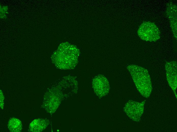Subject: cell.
<instances>
[{
	"label": "cell",
	"instance_id": "cell-2",
	"mask_svg": "<svg viewBox=\"0 0 177 132\" xmlns=\"http://www.w3.org/2000/svg\"><path fill=\"white\" fill-rule=\"evenodd\" d=\"M138 90L143 96L148 98L152 90L151 79L148 71L135 64L127 67Z\"/></svg>",
	"mask_w": 177,
	"mask_h": 132
},
{
	"label": "cell",
	"instance_id": "cell-3",
	"mask_svg": "<svg viewBox=\"0 0 177 132\" xmlns=\"http://www.w3.org/2000/svg\"><path fill=\"white\" fill-rule=\"evenodd\" d=\"M138 34L141 40L155 42L160 38V32L154 23L148 21L143 22L140 25L138 31Z\"/></svg>",
	"mask_w": 177,
	"mask_h": 132
},
{
	"label": "cell",
	"instance_id": "cell-8",
	"mask_svg": "<svg viewBox=\"0 0 177 132\" xmlns=\"http://www.w3.org/2000/svg\"><path fill=\"white\" fill-rule=\"evenodd\" d=\"M167 15L170 20L171 27L174 37L177 38V7L172 3L167 5Z\"/></svg>",
	"mask_w": 177,
	"mask_h": 132
},
{
	"label": "cell",
	"instance_id": "cell-7",
	"mask_svg": "<svg viewBox=\"0 0 177 132\" xmlns=\"http://www.w3.org/2000/svg\"><path fill=\"white\" fill-rule=\"evenodd\" d=\"M50 93L46 94L44 98L43 107L49 112L53 113L55 111L60 103L59 93Z\"/></svg>",
	"mask_w": 177,
	"mask_h": 132
},
{
	"label": "cell",
	"instance_id": "cell-11",
	"mask_svg": "<svg viewBox=\"0 0 177 132\" xmlns=\"http://www.w3.org/2000/svg\"><path fill=\"white\" fill-rule=\"evenodd\" d=\"M4 97L2 93L1 92L0 95V106L2 109H3L4 105Z\"/></svg>",
	"mask_w": 177,
	"mask_h": 132
},
{
	"label": "cell",
	"instance_id": "cell-1",
	"mask_svg": "<svg viewBox=\"0 0 177 132\" xmlns=\"http://www.w3.org/2000/svg\"><path fill=\"white\" fill-rule=\"evenodd\" d=\"M52 60L57 68L61 70H70L78 63L79 53L77 49L70 45H62Z\"/></svg>",
	"mask_w": 177,
	"mask_h": 132
},
{
	"label": "cell",
	"instance_id": "cell-9",
	"mask_svg": "<svg viewBox=\"0 0 177 132\" xmlns=\"http://www.w3.org/2000/svg\"><path fill=\"white\" fill-rule=\"evenodd\" d=\"M49 124L46 119H37L33 120L30 124L29 131L30 132H41L44 130Z\"/></svg>",
	"mask_w": 177,
	"mask_h": 132
},
{
	"label": "cell",
	"instance_id": "cell-5",
	"mask_svg": "<svg viewBox=\"0 0 177 132\" xmlns=\"http://www.w3.org/2000/svg\"><path fill=\"white\" fill-rule=\"evenodd\" d=\"M94 91L99 98H101L109 93L110 89L108 79L104 75H98L93 78L92 82Z\"/></svg>",
	"mask_w": 177,
	"mask_h": 132
},
{
	"label": "cell",
	"instance_id": "cell-4",
	"mask_svg": "<svg viewBox=\"0 0 177 132\" xmlns=\"http://www.w3.org/2000/svg\"><path fill=\"white\" fill-rule=\"evenodd\" d=\"M144 103V102L140 103L129 100L125 104L124 110L130 119L138 121L143 113Z\"/></svg>",
	"mask_w": 177,
	"mask_h": 132
},
{
	"label": "cell",
	"instance_id": "cell-10",
	"mask_svg": "<svg viewBox=\"0 0 177 132\" xmlns=\"http://www.w3.org/2000/svg\"><path fill=\"white\" fill-rule=\"evenodd\" d=\"M7 126L10 132H20L22 130V125L21 121L19 119L12 118L9 120Z\"/></svg>",
	"mask_w": 177,
	"mask_h": 132
},
{
	"label": "cell",
	"instance_id": "cell-6",
	"mask_svg": "<svg viewBox=\"0 0 177 132\" xmlns=\"http://www.w3.org/2000/svg\"><path fill=\"white\" fill-rule=\"evenodd\" d=\"M165 69L167 79L169 84L176 93L177 88V63L174 61L166 62Z\"/></svg>",
	"mask_w": 177,
	"mask_h": 132
}]
</instances>
